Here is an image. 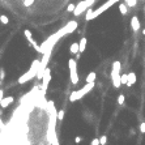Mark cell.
I'll return each instance as SVG.
<instances>
[{"mask_svg":"<svg viewBox=\"0 0 145 145\" xmlns=\"http://www.w3.org/2000/svg\"><path fill=\"white\" fill-rule=\"evenodd\" d=\"M95 2H97V0H80V3L76 4V9H75L73 15H75L76 17L81 16L84 12H86L89 8H92V5H93Z\"/></svg>","mask_w":145,"mask_h":145,"instance_id":"4","label":"cell"},{"mask_svg":"<svg viewBox=\"0 0 145 145\" xmlns=\"http://www.w3.org/2000/svg\"><path fill=\"white\" fill-rule=\"evenodd\" d=\"M93 10H94V9H92V8H89V9L86 10V15H85V21H92Z\"/></svg>","mask_w":145,"mask_h":145,"instance_id":"17","label":"cell"},{"mask_svg":"<svg viewBox=\"0 0 145 145\" xmlns=\"http://www.w3.org/2000/svg\"><path fill=\"white\" fill-rule=\"evenodd\" d=\"M94 86H95V82H86L80 90H75L69 94V102H76V101H79V99H81L85 94L92 92L94 89Z\"/></svg>","mask_w":145,"mask_h":145,"instance_id":"3","label":"cell"},{"mask_svg":"<svg viewBox=\"0 0 145 145\" xmlns=\"http://www.w3.org/2000/svg\"><path fill=\"white\" fill-rule=\"evenodd\" d=\"M80 52V43L79 42H73L71 46H69V54L72 55H76Z\"/></svg>","mask_w":145,"mask_h":145,"instance_id":"11","label":"cell"},{"mask_svg":"<svg viewBox=\"0 0 145 145\" xmlns=\"http://www.w3.org/2000/svg\"><path fill=\"white\" fill-rule=\"evenodd\" d=\"M90 145H101V142H99V137H94L90 142Z\"/></svg>","mask_w":145,"mask_h":145,"instance_id":"26","label":"cell"},{"mask_svg":"<svg viewBox=\"0 0 145 145\" xmlns=\"http://www.w3.org/2000/svg\"><path fill=\"white\" fill-rule=\"evenodd\" d=\"M124 3L128 5V8H135L137 5V0H124Z\"/></svg>","mask_w":145,"mask_h":145,"instance_id":"16","label":"cell"},{"mask_svg":"<svg viewBox=\"0 0 145 145\" xmlns=\"http://www.w3.org/2000/svg\"><path fill=\"white\" fill-rule=\"evenodd\" d=\"M4 77H5V72L3 68H0V80H4Z\"/></svg>","mask_w":145,"mask_h":145,"instance_id":"27","label":"cell"},{"mask_svg":"<svg viewBox=\"0 0 145 145\" xmlns=\"http://www.w3.org/2000/svg\"><path fill=\"white\" fill-rule=\"evenodd\" d=\"M76 29H77V22L76 21H69L68 24H65L62 29H59L56 33H54L52 35H50L46 41L41 44L39 54L43 55L44 52L49 51V50H54V46L56 44V42H59L60 38H63L67 34H71V33H73Z\"/></svg>","mask_w":145,"mask_h":145,"instance_id":"1","label":"cell"},{"mask_svg":"<svg viewBox=\"0 0 145 145\" xmlns=\"http://www.w3.org/2000/svg\"><path fill=\"white\" fill-rule=\"evenodd\" d=\"M124 102H126V97H124V94H119V97H118V105L123 106Z\"/></svg>","mask_w":145,"mask_h":145,"instance_id":"19","label":"cell"},{"mask_svg":"<svg viewBox=\"0 0 145 145\" xmlns=\"http://www.w3.org/2000/svg\"><path fill=\"white\" fill-rule=\"evenodd\" d=\"M95 79H97V73L95 72H90V73H88L86 76V82H95Z\"/></svg>","mask_w":145,"mask_h":145,"instance_id":"13","label":"cell"},{"mask_svg":"<svg viewBox=\"0 0 145 145\" xmlns=\"http://www.w3.org/2000/svg\"><path fill=\"white\" fill-rule=\"evenodd\" d=\"M68 68H69V79L72 85H77L79 82V75H77V60L69 59L68 60Z\"/></svg>","mask_w":145,"mask_h":145,"instance_id":"5","label":"cell"},{"mask_svg":"<svg viewBox=\"0 0 145 145\" xmlns=\"http://www.w3.org/2000/svg\"><path fill=\"white\" fill-rule=\"evenodd\" d=\"M56 116H58L59 120H63V119H64V110H59L58 114H56Z\"/></svg>","mask_w":145,"mask_h":145,"instance_id":"23","label":"cell"},{"mask_svg":"<svg viewBox=\"0 0 145 145\" xmlns=\"http://www.w3.org/2000/svg\"><path fill=\"white\" fill-rule=\"evenodd\" d=\"M131 28H132L133 31H139L140 30L141 25H140V21H139V17L137 16H133L131 18Z\"/></svg>","mask_w":145,"mask_h":145,"instance_id":"9","label":"cell"},{"mask_svg":"<svg viewBox=\"0 0 145 145\" xmlns=\"http://www.w3.org/2000/svg\"><path fill=\"white\" fill-rule=\"evenodd\" d=\"M51 81V69L46 68V71H44V75H43V79H42V93H44L47 90V88H49V84Z\"/></svg>","mask_w":145,"mask_h":145,"instance_id":"6","label":"cell"},{"mask_svg":"<svg viewBox=\"0 0 145 145\" xmlns=\"http://www.w3.org/2000/svg\"><path fill=\"white\" fill-rule=\"evenodd\" d=\"M99 142H101V145H106L107 144V136L102 135L101 137H99Z\"/></svg>","mask_w":145,"mask_h":145,"instance_id":"22","label":"cell"},{"mask_svg":"<svg viewBox=\"0 0 145 145\" xmlns=\"http://www.w3.org/2000/svg\"><path fill=\"white\" fill-rule=\"evenodd\" d=\"M39 67H41V59L33 60V63H31V65H30L29 71H26V72L17 80V84H21V85H22V84H26L28 81H30V80L34 79V77H37L38 71H39Z\"/></svg>","mask_w":145,"mask_h":145,"instance_id":"2","label":"cell"},{"mask_svg":"<svg viewBox=\"0 0 145 145\" xmlns=\"http://www.w3.org/2000/svg\"><path fill=\"white\" fill-rule=\"evenodd\" d=\"M142 34L145 35V29H142Z\"/></svg>","mask_w":145,"mask_h":145,"instance_id":"30","label":"cell"},{"mask_svg":"<svg viewBox=\"0 0 145 145\" xmlns=\"http://www.w3.org/2000/svg\"><path fill=\"white\" fill-rule=\"evenodd\" d=\"M144 12H145V7H144Z\"/></svg>","mask_w":145,"mask_h":145,"instance_id":"31","label":"cell"},{"mask_svg":"<svg viewBox=\"0 0 145 145\" xmlns=\"http://www.w3.org/2000/svg\"><path fill=\"white\" fill-rule=\"evenodd\" d=\"M128 82V73H122V85H127Z\"/></svg>","mask_w":145,"mask_h":145,"instance_id":"20","label":"cell"},{"mask_svg":"<svg viewBox=\"0 0 145 145\" xmlns=\"http://www.w3.org/2000/svg\"><path fill=\"white\" fill-rule=\"evenodd\" d=\"M34 2H35V0H24V5L25 7H30V5L34 4Z\"/></svg>","mask_w":145,"mask_h":145,"instance_id":"24","label":"cell"},{"mask_svg":"<svg viewBox=\"0 0 145 145\" xmlns=\"http://www.w3.org/2000/svg\"><path fill=\"white\" fill-rule=\"evenodd\" d=\"M80 56H81V52H79V54H76V60H79V59H80Z\"/></svg>","mask_w":145,"mask_h":145,"instance_id":"29","label":"cell"},{"mask_svg":"<svg viewBox=\"0 0 145 145\" xmlns=\"http://www.w3.org/2000/svg\"><path fill=\"white\" fill-rule=\"evenodd\" d=\"M0 22H2L3 25H8V24H9V18H8V16H5V15H0Z\"/></svg>","mask_w":145,"mask_h":145,"instance_id":"18","label":"cell"},{"mask_svg":"<svg viewBox=\"0 0 145 145\" xmlns=\"http://www.w3.org/2000/svg\"><path fill=\"white\" fill-rule=\"evenodd\" d=\"M75 9H76V4H73V3H69L68 7H67V10H68L69 13H73Z\"/></svg>","mask_w":145,"mask_h":145,"instance_id":"21","label":"cell"},{"mask_svg":"<svg viewBox=\"0 0 145 145\" xmlns=\"http://www.w3.org/2000/svg\"><path fill=\"white\" fill-rule=\"evenodd\" d=\"M111 69H114V71H118V72H120L122 71V63L120 62H114L113 63V68H111Z\"/></svg>","mask_w":145,"mask_h":145,"instance_id":"15","label":"cell"},{"mask_svg":"<svg viewBox=\"0 0 145 145\" xmlns=\"http://www.w3.org/2000/svg\"><path fill=\"white\" fill-rule=\"evenodd\" d=\"M119 12L122 13V16H126V15L128 13V5H127L124 2L119 4Z\"/></svg>","mask_w":145,"mask_h":145,"instance_id":"12","label":"cell"},{"mask_svg":"<svg viewBox=\"0 0 145 145\" xmlns=\"http://www.w3.org/2000/svg\"><path fill=\"white\" fill-rule=\"evenodd\" d=\"M81 141H82V137H81V136H76V137H75V142H76V144H80Z\"/></svg>","mask_w":145,"mask_h":145,"instance_id":"28","label":"cell"},{"mask_svg":"<svg viewBox=\"0 0 145 145\" xmlns=\"http://www.w3.org/2000/svg\"><path fill=\"white\" fill-rule=\"evenodd\" d=\"M86 43H88V39L85 38V37H82L81 39H80V52L82 54L84 51H85V49H86Z\"/></svg>","mask_w":145,"mask_h":145,"instance_id":"14","label":"cell"},{"mask_svg":"<svg viewBox=\"0 0 145 145\" xmlns=\"http://www.w3.org/2000/svg\"><path fill=\"white\" fill-rule=\"evenodd\" d=\"M110 76H111V81H113V86L115 89L120 88V85H122V75H120V72L111 69V75Z\"/></svg>","mask_w":145,"mask_h":145,"instance_id":"7","label":"cell"},{"mask_svg":"<svg viewBox=\"0 0 145 145\" xmlns=\"http://www.w3.org/2000/svg\"><path fill=\"white\" fill-rule=\"evenodd\" d=\"M136 81H137L136 73H135V72H129V73H128V82H127V86H128V88L133 86V85L136 84Z\"/></svg>","mask_w":145,"mask_h":145,"instance_id":"10","label":"cell"},{"mask_svg":"<svg viewBox=\"0 0 145 145\" xmlns=\"http://www.w3.org/2000/svg\"><path fill=\"white\" fill-rule=\"evenodd\" d=\"M139 129H140V132H141V133H145V122H141V123H140Z\"/></svg>","mask_w":145,"mask_h":145,"instance_id":"25","label":"cell"},{"mask_svg":"<svg viewBox=\"0 0 145 145\" xmlns=\"http://www.w3.org/2000/svg\"><path fill=\"white\" fill-rule=\"evenodd\" d=\"M13 101H15V97H12V95H8V97H4L3 99H2V102H0V107H3V108H7L10 103H13Z\"/></svg>","mask_w":145,"mask_h":145,"instance_id":"8","label":"cell"}]
</instances>
